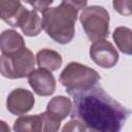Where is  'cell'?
<instances>
[{
  "instance_id": "19",
  "label": "cell",
  "mask_w": 132,
  "mask_h": 132,
  "mask_svg": "<svg viewBox=\"0 0 132 132\" xmlns=\"http://www.w3.org/2000/svg\"><path fill=\"white\" fill-rule=\"evenodd\" d=\"M62 131L63 132H65V131H87V129H86V127L80 123V122H78L77 120H74V119H72L71 121H69L65 126H64V128L62 129Z\"/></svg>"
},
{
  "instance_id": "9",
  "label": "cell",
  "mask_w": 132,
  "mask_h": 132,
  "mask_svg": "<svg viewBox=\"0 0 132 132\" xmlns=\"http://www.w3.org/2000/svg\"><path fill=\"white\" fill-rule=\"evenodd\" d=\"M28 9L21 0H0V20L11 27H19Z\"/></svg>"
},
{
  "instance_id": "3",
  "label": "cell",
  "mask_w": 132,
  "mask_h": 132,
  "mask_svg": "<svg viewBox=\"0 0 132 132\" xmlns=\"http://www.w3.org/2000/svg\"><path fill=\"white\" fill-rule=\"evenodd\" d=\"M99 80L100 75L95 69L78 62L67 64L59 76V81L71 96L95 86Z\"/></svg>"
},
{
  "instance_id": "4",
  "label": "cell",
  "mask_w": 132,
  "mask_h": 132,
  "mask_svg": "<svg viewBox=\"0 0 132 132\" xmlns=\"http://www.w3.org/2000/svg\"><path fill=\"white\" fill-rule=\"evenodd\" d=\"M34 66L35 57L26 46L13 54L0 56V74L9 79L27 77Z\"/></svg>"
},
{
  "instance_id": "2",
  "label": "cell",
  "mask_w": 132,
  "mask_h": 132,
  "mask_svg": "<svg viewBox=\"0 0 132 132\" xmlns=\"http://www.w3.org/2000/svg\"><path fill=\"white\" fill-rule=\"evenodd\" d=\"M41 12L42 27L54 41L67 44L73 39L77 10L65 3H61L56 7H47Z\"/></svg>"
},
{
  "instance_id": "8",
  "label": "cell",
  "mask_w": 132,
  "mask_h": 132,
  "mask_svg": "<svg viewBox=\"0 0 132 132\" xmlns=\"http://www.w3.org/2000/svg\"><path fill=\"white\" fill-rule=\"evenodd\" d=\"M27 77L30 87L37 95L46 97L54 94L56 90V79L52 71L43 68H34Z\"/></svg>"
},
{
  "instance_id": "20",
  "label": "cell",
  "mask_w": 132,
  "mask_h": 132,
  "mask_svg": "<svg viewBox=\"0 0 132 132\" xmlns=\"http://www.w3.org/2000/svg\"><path fill=\"white\" fill-rule=\"evenodd\" d=\"M62 3H65L78 11L80 9H84L87 6L88 0H62Z\"/></svg>"
},
{
  "instance_id": "15",
  "label": "cell",
  "mask_w": 132,
  "mask_h": 132,
  "mask_svg": "<svg viewBox=\"0 0 132 132\" xmlns=\"http://www.w3.org/2000/svg\"><path fill=\"white\" fill-rule=\"evenodd\" d=\"M112 38L118 48L125 55L132 54V31L127 27H118L112 33Z\"/></svg>"
},
{
  "instance_id": "10",
  "label": "cell",
  "mask_w": 132,
  "mask_h": 132,
  "mask_svg": "<svg viewBox=\"0 0 132 132\" xmlns=\"http://www.w3.org/2000/svg\"><path fill=\"white\" fill-rule=\"evenodd\" d=\"M25 46L26 44L23 36L15 30L7 29L0 34V51L2 54L10 55Z\"/></svg>"
},
{
  "instance_id": "5",
  "label": "cell",
  "mask_w": 132,
  "mask_h": 132,
  "mask_svg": "<svg viewBox=\"0 0 132 132\" xmlns=\"http://www.w3.org/2000/svg\"><path fill=\"white\" fill-rule=\"evenodd\" d=\"M79 21L91 41L104 39L109 34V13L103 6H86L79 15Z\"/></svg>"
},
{
  "instance_id": "7",
  "label": "cell",
  "mask_w": 132,
  "mask_h": 132,
  "mask_svg": "<svg viewBox=\"0 0 132 132\" xmlns=\"http://www.w3.org/2000/svg\"><path fill=\"white\" fill-rule=\"evenodd\" d=\"M35 104L33 94L23 88L12 90L6 99L7 110L14 116H23L29 112Z\"/></svg>"
},
{
  "instance_id": "18",
  "label": "cell",
  "mask_w": 132,
  "mask_h": 132,
  "mask_svg": "<svg viewBox=\"0 0 132 132\" xmlns=\"http://www.w3.org/2000/svg\"><path fill=\"white\" fill-rule=\"evenodd\" d=\"M24 2L30 4L34 10L36 11H43L54 2V0H23Z\"/></svg>"
},
{
  "instance_id": "21",
  "label": "cell",
  "mask_w": 132,
  "mask_h": 132,
  "mask_svg": "<svg viewBox=\"0 0 132 132\" xmlns=\"http://www.w3.org/2000/svg\"><path fill=\"white\" fill-rule=\"evenodd\" d=\"M10 128L8 127V125L4 122V121H0V131H4V132H9Z\"/></svg>"
},
{
  "instance_id": "12",
  "label": "cell",
  "mask_w": 132,
  "mask_h": 132,
  "mask_svg": "<svg viewBox=\"0 0 132 132\" xmlns=\"http://www.w3.org/2000/svg\"><path fill=\"white\" fill-rule=\"evenodd\" d=\"M36 63L39 68L46 69L48 71H56L62 65V56L51 48H42L36 54Z\"/></svg>"
},
{
  "instance_id": "16",
  "label": "cell",
  "mask_w": 132,
  "mask_h": 132,
  "mask_svg": "<svg viewBox=\"0 0 132 132\" xmlns=\"http://www.w3.org/2000/svg\"><path fill=\"white\" fill-rule=\"evenodd\" d=\"M42 121H43V131L44 132H56L60 129L61 121L57 120L48 112L44 111L41 113Z\"/></svg>"
},
{
  "instance_id": "11",
  "label": "cell",
  "mask_w": 132,
  "mask_h": 132,
  "mask_svg": "<svg viewBox=\"0 0 132 132\" xmlns=\"http://www.w3.org/2000/svg\"><path fill=\"white\" fill-rule=\"evenodd\" d=\"M72 101L65 96H56L46 105V112L59 121L65 120L71 112Z\"/></svg>"
},
{
  "instance_id": "13",
  "label": "cell",
  "mask_w": 132,
  "mask_h": 132,
  "mask_svg": "<svg viewBox=\"0 0 132 132\" xmlns=\"http://www.w3.org/2000/svg\"><path fill=\"white\" fill-rule=\"evenodd\" d=\"M22 32L29 37L37 36L41 30L43 29L42 27V18L39 15L38 11L36 10H28L26 15L23 18L20 26Z\"/></svg>"
},
{
  "instance_id": "14",
  "label": "cell",
  "mask_w": 132,
  "mask_h": 132,
  "mask_svg": "<svg viewBox=\"0 0 132 132\" xmlns=\"http://www.w3.org/2000/svg\"><path fill=\"white\" fill-rule=\"evenodd\" d=\"M13 130L18 132H40L43 131L41 113L34 116H22L14 121Z\"/></svg>"
},
{
  "instance_id": "6",
  "label": "cell",
  "mask_w": 132,
  "mask_h": 132,
  "mask_svg": "<svg viewBox=\"0 0 132 132\" xmlns=\"http://www.w3.org/2000/svg\"><path fill=\"white\" fill-rule=\"evenodd\" d=\"M95 64L102 68H112L119 61V53L111 42L104 39L93 41L89 51Z\"/></svg>"
},
{
  "instance_id": "1",
  "label": "cell",
  "mask_w": 132,
  "mask_h": 132,
  "mask_svg": "<svg viewBox=\"0 0 132 132\" xmlns=\"http://www.w3.org/2000/svg\"><path fill=\"white\" fill-rule=\"evenodd\" d=\"M71 118L87 130L119 132L129 118L130 110L113 99L100 85L72 95Z\"/></svg>"
},
{
  "instance_id": "17",
  "label": "cell",
  "mask_w": 132,
  "mask_h": 132,
  "mask_svg": "<svg viewBox=\"0 0 132 132\" xmlns=\"http://www.w3.org/2000/svg\"><path fill=\"white\" fill-rule=\"evenodd\" d=\"M113 9L124 16H130L131 11V0H112Z\"/></svg>"
}]
</instances>
